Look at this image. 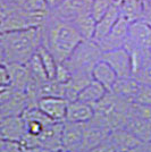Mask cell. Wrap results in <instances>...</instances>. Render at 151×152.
Masks as SVG:
<instances>
[{
	"label": "cell",
	"mask_w": 151,
	"mask_h": 152,
	"mask_svg": "<svg viewBox=\"0 0 151 152\" xmlns=\"http://www.w3.org/2000/svg\"><path fill=\"white\" fill-rule=\"evenodd\" d=\"M41 45L50 52L57 63H64L83 38L68 20L55 16L49 12L40 26Z\"/></svg>",
	"instance_id": "obj_1"
},
{
	"label": "cell",
	"mask_w": 151,
	"mask_h": 152,
	"mask_svg": "<svg viewBox=\"0 0 151 152\" xmlns=\"http://www.w3.org/2000/svg\"><path fill=\"white\" fill-rule=\"evenodd\" d=\"M0 42L6 64H26L41 45L40 26L0 33Z\"/></svg>",
	"instance_id": "obj_2"
},
{
	"label": "cell",
	"mask_w": 151,
	"mask_h": 152,
	"mask_svg": "<svg viewBox=\"0 0 151 152\" xmlns=\"http://www.w3.org/2000/svg\"><path fill=\"white\" fill-rule=\"evenodd\" d=\"M128 106L130 103L108 91L102 99L93 104L95 115L91 121L109 131L123 127L128 117Z\"/></svg>",
	"instance_id": "obj_3"
},
{
	"label": "cell",
	"mask_w": 151,
	"mask_h": 152,
	"mask_svg": "<svg viewBox=\"0 0 151 152\" xmlns=\"http://www.w3.org/2000/svg\"><path fill=\"white\" fill-rule=\"evenodd\" d=\"M102 51L93 40H82L64 64L70 74L84 73L91 74L95 65L101 60Z\"/></svg>",
	"instance_id": "obj_4"
},
{
	"label": "cell",
	"mask_w": 151,
	"mask_h": 152,
	"mask_svg": "<svg viewBox=\"0 0 151 152\" xmlns=\"http://www.w3.org/2000/svg\"><path fill=\"white\" fill-rule=\"evenodd\" d=\"M49 12H29L15 7L14 10L0 23V33L26 30L42 25Z\"/></svg>",
	"instance_id": "obj_5"
},
{
	"label": "cell",
	"mask_w": 151,
	"mask_h": 152,
	"mask_svg": "<svg viewBox=\"0 0 151 152\" xmlns=\"http://www.w3.org/2000/svg\"><path fill=\"white\" fill-rule=\"evenodd\" d=\"M126 50L142 51L143 53L150 56L151 50V27L145 24L143 20L131 22L128 26V34L126 39L125 45Z\"/></svg>",
	"instance_id": "obj_6"
},
{
	"label": "cell",
	"mask_w": 151,
	"mask_h": 152,
	"mask_svg": "<svg viewBox=\"0 0 151 152\" xmlns=\"http://www.w3.org/2000/svg\"><path fill=\"white\" fill-rule=\"evenodd\" d=\"M101 59L111 67L118 78L132 76V59L130 52L125 48L102 52Z\"/></svg>",
	"instance_id": "obj_7"
},
{
	"label": "cell",
	"mask_w": 151,
	"mask_h": 152,
	"mask_svg": "<svg viewBox=\"0 0 151 152\" xmlns=\"http://www.w3.org/2000/svg\"><path fill=\"white\" fill-rule=\"evenodd\" d=\"M128 26H130V22L123 16H119V18L117 19V22L115 23L110 32L101 41L98 42V45L100 47L101 51L105 52V51L123 48L125 45L127 34H128Z\"/></svg>",
	"instance_id": "obj_8"
},
{
	"label": "cell",
	"mask_w": 151,
	"mask_h": 152,
	"mask_svg": "<svg viewBox=\"0 0 151 152\" xmlns=\"http://www.w3.org/2000/svg\"><path fill=\"white\" fill-rule=\"evenodd\" d=\"M92 0H63L50 13L68 22L75 20L77 17L91 13Z\"/></svg>",
	"instance_id": "obj_9"
},
{
	"label": "cell",
	"mask_w": 151,
	"mask_h": 152,
	"mask_svg": "<svg viewBox=\"0 0 151 152\" xmlns=\"http://www.w3.org/2000/svg\"><path fill=\"white\" fill-rule=\"evenodd\" d=\"M25 134V121L22 116H7L0 119V137L5 141L19 143Z\"/></svg>",
	"instance_id": "obj_10"
},
{
	"label": "cell",
	"mask_w": 151,
	"mask_h": 152,
	"mask_svg": "<svg viewBox=\"0 0 151 152\" xmlns=\"http://www.w3.org/2000/svg\"><path fill=\"white\" fill-rule=\"evenodd\" d=\"M84 124L64 121L62 132V146L66 152L81 150Z\"/></svg>",
	"instance_id": "obj_11"
},
{
	"label": "cell",
	"mask_w": 151,
	"mask_h": 152,
	"mask_svg": "<svg viewBox=\"0 0 151 152\" xmlns=\"http://www.w3.org/2000/svg\"><path fill=\"white\" fill-rule=\"evenodd\" d=\"M68 101L60 96H45L39 99L37 106L51 121H64L66 118Z\"/></svg>",
	"instance_id": "obj_12"
},
{
	"label": "cell",
	"mask_w": 151,
	"mask_h": 152,
	"mask_svg": "<svg viewBox=\"0 0 151 152\" xmlns=\"http://www.w3.org/2000/svg\"><path fill=\"white\" fill-rule=\"evenodd\" d=\"M110 131L106 127L101 126L99 124L95 123L93 121H90L84 124L83 129V139L81 150L91 151L95 146L101 143L103 140L108 137Z\"/></svg>",
	"instance_id": "obj_13"
},
{
	"label": "cell",
	"mask_w": 151,
	"mask_h": 152,
	"mask_svg": "<svg viewBox=\"0 0 151 152\" xmlns=\"http://www.w3.org/2000/svg\"><path fill=\"white\" fill-rule=\"evenodd\" d=\"M27 107H29V100L25 92L12 89L8 99L0 106V113L2 115V117L22 116Z\"/></svg>",
	"instance_id": "obj_14"
},
{
	"label": "cell",
	"mask_w": 151,
	"mask_h": 152,
	"mask_svg": "<svg viewBox=\"0 0 151 152\" xmlns=\"http://www.w3.org/2000/svg\"><path fill=\"white\" fill-rule=\"evenodd\" d=\"M6 67L8 72V86L25 92L31 81V75L26 64H6Z\"/></svg>",
	"instance_id": "obj_15"
},
{
	"label": "cell",
	"mask_w": 151,
	"mask_h": 152,
	"mask_svg": "<svg viewBox=\"0 0 151 152\" xmlns=\"http://www.w3.org/2000/svg\"><path fill=\"white\" fill-rule=\"evenodd\" d=\"M108 139L113 143L117 152L130 151L133 149H136L139 146L143 145L144 143L141 142L139 139H136L133 134H131L128 131H126L124 127L115 128L110 131L108 135Z\"/></svg>",
	"instance_id": "obj_16"
},
{
	"label": "cell",
	"mask_w": 151,
	"mask_h": 152,
	"mask_svg": "<svg viewBox=\"0 0 151 152\" xmlns=\"http://www.w3.org/2000/svg\"><path fill=\"white\" fill-rule=\"evenodd\" d=\"M141 84L134 77H120L114 84L111 92L127 103L136 101Z\"/></svg>",
	"instance_id": "obj_17"
},
{
	"label": "cell",
	"mask_w": 151,
	"mask_h": 152,
	"mask_svg": "<svg viewBox=\"0 0 151 152\" xmlns=\"http://www.w3.org/2000/svg\"><path fill=\"white\" fill-rule=\"evenodd\" d=\"M93 115H95V109L92 104L74 100V101H68L65 121L85 124L93 118Z\"/></svg>",
	"instance_id": "obj_18"
},
{
	"label": "cell",
	"mask_w": 151,
	"mask_h": 152,
	"mask_svg": "<svg viewBox=\"0 0 151 152\" xmlns=\"http://www.w3.org/2000/svg\"><path fill=\"white\" fill-rule=\"evenodd\" d=\"M119 6H118V4H114L113 6L109 8V10H108L107 13L97 22L95 34H93L92 40L95 42H97V43L99 41H101L110 32V30L113 28V26L115 25V23L117 22V19L119 18Z\"/></svg>",
	"instance_id": "obj_19"
},
{
	"label": "cell",
	"mask_w": 151,
	"mask_h": 152,
	"mask_svg": "<svg viewBox=\"0 0 151 152\" xmlns=\"http://www.w3.org/2000/svg\"><path fill=\"white\" fill-rule=\"evenodd\" d=\"M124 128L143 143L151 142V121L128 115Z\"/></svg>",
	"instance_id": "obj_20"
},
{
	"label": "cell",
	"mask_w": 151,
	"mask_h": 152,
	"mask_svg": "<svg viewBox=\"0 0 151 152\" xmlns=\"http://www.w3.org/2000/svg\"><path fill=\"white\" fill-rule=\"evenodd\" d=\"M91 76H92V80L100 83L107 91H111L114 84L118 78L113 68L102 59L95 65L93 69L91 72Z\"/></svg>",
	"instance_id": "obj_21"
},
{
	"label": "cell",
	"mask_w": 151,
	"mask_h": 152,
	"mask_svg": "<svg viewBox=\"0 0 151 152\" xmlns=\"http://www.w3.org/2000/svg\"><path fill=\"white\" fill-rule=\"evenodd\" d=\"M108 91L100 83H98L97 81L92 80L91 82L86 84L82 90L81 92L77 95V99L78 101L85 102V103H89V104H95L99 101L100 99L103 98V95L107 93Z\"/></svg>",
	"instance_id": "obj_22"
},
{
	"label": "cell",
	"mask_w": 151,
	"mask_h": 152,
	"mask_svg": "<svg viewBox=\"0 0 151 152\" xmlns=\"http://www.w3.org/2000/svg\"><path fill=\"white\" fill-rule=\"evenodd\" d=\"M120 16L127 19L130 23L142 18L143 0H123L118 4Z\"/></svg>",
	"instance_id": "obj_23"
},
{
	"label": "cell",
	"mask_w": 151,
	"mask_h": 152,
	"mask_svg": "<svg viewBox=\"0 0 151 152\" xmlns=\"http://www.w3.org/2000/svg\"><path fill=\"white\" fill-rule=\"evenodd\" d=\"M70 23H73V25L75 26L76 30L81 34L83 40H92L95 34V24H97V20L92 16V14L88 13L85 15H82Z\"/></svg>",
	"instance_id": "obj_24"
},
{
	"label": "cell",
	"mask_w": 151,
	"mask_h": 152,
	"mask_svg": "<svg viewBox=\"0 0 151 152\" xmlns=\"http://www.w3.org/2000/svg\"><path fill=\"white\" fill-rule=\"evenodd\" d=\"M26 66L29 68L30 75H31V78L33 81H35L37 83L41 84V83L45 82L47 80H49V77H48L47 73H45L43 65H42V61H41V59L39 57L38 52H35L32 56L31 59L26 63Z\"/></svg>",
	"instance_id": "obj_25"
},
{
	"label": "cell",
	"mask_w": 151,
	"mask_h": 152,
	"mask_svg": "<svg viewBox=\"0 0 151 152\" xmlns=\"http://www.w3.org/2000/svg\"><path fill=\"white\" fill-rule=\"evenodd\" d=\"M132 77H134L140 84L151 86V57L144 55L142 63L132 73Z\"/></svg>",
	"instance_id": "obj_26"
},
{
	"label": "cell",
	"mask_w": 151,
	"mask_h": 152,
	"mask_svg": "<svg viewBox=\"0 0 151 152\" xmlns=\"http://www.w3.org/2000/svg\"><path fill=\"white\" fill-rule=\"evenodd\" d=\"M37 52H38L39 57H40L41 61H42V65H43L45 73H47V75L49 77V80H54L55 73H56L57 64H58L56 61V59L54 58V56L42 45L39 47Z\"/></svg>",
	"instance_id": "obj_27"
},
{
	"label": "cell",
	"mask_w": 151,
	"mask_h": 152,
	"mask_svg": "<svg viewBox=\"0 0 151 152\" xmlns=\"http://www.w3.org/2000/svg\"><path fill=\"white\" fill-rule=\"evenodd\" d=\"M113 0H92L91 4V14L95 17V19L98 22L99 19L107 13L109 8L113 6Z\"/></svg>",
	"instance_id": "obj_28"
},
{
	"label": "cell",
	"mask_w": 151,
	"mask_h": 152,
	"mask_svg": "<svg viewBox=\"0 0 151 152\" xmlns=\"http://www.w3.org/2000/svg\"><path fill=\"white\" fill-rule=\"evenodd\" d=\"M128 115L151 121V106H148V104L136 101L132 102L128 106Z\"/></svg>",
	"instance_id": "obj_29"
},
{
	"label": "cell",
	"mask_w": 151,
	"mask_h": 152,
	"mask_svg": "<svg viewBox=\"0 0 151 152\" xmlns=\"http://www.w3.org/2000/svg\"><path fill=\"white\" fill-rule=\"evenodd\" d=\"M70 72L69 69L66 67V65L64 63H58L57 64V68H56V73H55V77H54V80H56L57 82L59 83H67L69 81V78H70Z\"/></svg>",
	"instance_id": "obj_30"
},
{
	"label": "cell",
	"mask_w": 151,
	"mask_h": 152,
	"mask_svg": "<svg viewBox=\"0 0 151 152\" xmlns=\"http://www.w3.org/2000/svg\"><path fill=\"white\" fill-rule=\"evenodd\" d=\"M136 102H141V103L151 106V86L141 84L138 98H136Z\"/></svg>",
	"instance_id": "obj_31"
},
{
	"label": "cell",
	"mask_w": 151,
	"mask_h": 152,
	"mask_svg": "<svg viewBox=\"0 0 151 152\" xmlns=\"http://www.w3.org/2000/svg\"><path fill=\"white\" fill-rule=\"evenodd\" d=\"M15 5L8 0H0V23L12 13L15 8Z\"/></svg>",
	"instance_id": "obj_32"
},
{
	"label": "cell",
	"mask_w": 151,
	"mask_h": 152,
	"mask_svg": "<svg viewBox=\"0 0 151 152\" xmlns=\"http://www.w3.org/2000/svg\"><path fill=\"white\" fill-rule=\"evenodd\" d=\"M90 152H117L115 146L113 145V143L110 142V140L106 139L103 140L101 143H99L97 146H95Z\"/></svg>",
	"instance_id": "obj_33"
},
{
	"label": "cell",
	"mask_w": 151,
	"mask_h": 152,
	"mask_svg": "<svg viewBox=\"0 0 151 152\" xmlns=\"http://www.w3.org/2000/svg\"><path fill=\"white\" fill-rule=\"evenodd\" d=\"M145 24L151 27V0H143V10H142V18Z\"/></svg>",
	"instance_id": "obj_34"
},
{
	"label": "cell",
	"mask_w": 151,
	"mask_h": 152,
	"mask_svg": "<svg viewBox=\"0 0 151 152\" xmlns=\"http://www.w3.org/2000/svg\"><path fill=\"white\" fill-rule=\"evenodd\" d=\"M0 152H22L19 143H15V142H7L5 145L0 149Z\"/></svg>",
	"instance_id": "obj_35"
},
{
	"label": "cell",
	"mask_w": 151,
	"mask_h": 152,
	"mask_svg": "<svg viewBox=\"0 0 151 152\" xmlns=\"http://www.w3.org/2000/svg\"><path fill=\"white\" fill-rule=\"evenodd\" d=\"M0 84L8 85V72L6 65L0 64Z\"/></svg>",
	"instance_id": "obj_36"
},
{
	"label": "cell",
	"mask_w": 151,
	"mask_h": 152,
	"mask_svg": "<svg viewBox=\"0 0 151 152\" xmlns=\"http://www.w3.org/2000/svg\"><path fill=\"white\" fill-rule=\"evenodd\" d=\"M21 149H22V152H51L42 146H29V148L21 146Z\"/></svg>",
	"instance_id": "obj_37"
},
{
	"label": "cell",
	"mask_w": 151,
	"mask_h": 152,
	"mask_svg": "<svg viewBox=\"0 0 151 152\" xmlns=\"http://www.w3.org/2000/svg\"><path fill=\"white\" fill-rule=\"evenodd\" d=\"M0 64L2 65H6V59H5V51H4V48H2V45L0 42Z\"/></svg>",
	"instance_id": "obj_38"
},
{
	"label": "cell",
	"mask_w": 151,
	"mask_h": 152,
	"mask_svg": "<svg viewBox=\"0 0 151 152\" xmlns=\"http://www.w3.org/2000/svg\"><path fill=\"white\" fill-rule=\"evenodd\" d=\"M144 145V144H143ZM143 145L139 146L136 149H133V150H130V151H124V152H143Z\"/></svg>",
	"instance_id": "obj_39"
},
{
	"label": "cell",
	"mask_w": 151,
	"mask_h": 152,
	"mask_svg": "<svg viewBox=\"0 0 151 152\" xmlns=\"http://www.w3.org/2000/svg\"><path fill=\"white\" fill-rule=\"evenodd\" d=\"M5 143H6V141H5L4 139H1V137H0V149H1L2 146L5 145Z\"/></svg>",
	"instance_id": "obj_40"
},
{
	"label": "cell",
	"mask_w": 151,
	"mask_h": 152,
	"mask_svg": "<svg viewBox=\"0 0 151 152\" xmlns=\"http://www.w3.org/2000/svg\"><path fill=\"white\" fill-rule=\"evenodd\" d=\"M7 86H8V85H4V84H0V92H2L4 90L6 89Z\"/></svg>",
	"instance_id": "obj_41"
},
{
	"label": "cell",
	"mask_w": 151,
	"mask_h": 152,
	"mask_svg": "<svg viewBox=\"0 0 151 152\" xmlns=\"http://www.w3.org/2000/svg\"><path fill=\"white\" fill-rule=\"evenodd\" d=\"M73 152H90V151H85V150H76V151H73Z\"/></svg>",
	"instance_id": "obj_42"
},
{
	"label": "cell",
	"mask_w": 151,
	"mask_h": 152,
	"mask_svg": "<svg viewBox=\"0 0 151 152\" xmlns=\"http://www.w3.org/2000/svg\"><path fill=\"white\" fill-rule=\"evenodd\" d=\"M114 2H115V4H119L120 1H123V0H113Z\"/></svg>",
	"instance_id": "obj_43"
},
{
	"label": "cell",
	"mask_w": 151,
	"mask_h": 152,
	"mask_svg": "<svg viewBox=\"0 0 151 152\" xmlns=\"http://www.w3.org/2000/svg\"><path fill=\"white\" fill-rule=\"evenodd\" d=\"M143 152H149L147 150V148H145V143H144V145H143Z\"/></svg>",
	"instance_id": "obj_44"
},
{
	"label": "cell",
	"mask_w": 151,
	"mask_h": 152,
	"mask_svg": "<svg viewBox=\"0 0 151 152\" xmlns=\"http://www.w3.org/2000/svg\"><path fill=\"white\" fill-rule=\"evenodd\" d=\"M54 152H66V151H64V150H58V151H54Z\"/></svg>",
	"instance_id": "obj_45"
},
{
	"label": "cell",
	"mask_w": 151,
	"mask_h": 152,
	"mask_svg": "<svg viewBox=\"0 0 151 152\" xmlns=\"http://www.w3.org/2000/svg\"><path fill=\"white\" fill-rule=\"evenodd\" d=\"M1 118H2V115H1V113H0V119H1Z\"/></svg>",
	"instance_id": "obj_46"
},
{
	"label": "cell",
	"mask_w": 151,
	"mask_h": 152,
	"mask_svg": "<svg viewBox=\"0 0 151 152\" xmlns=\"http://www.w3.org/2000/svg\"><path fill=\"white\" fill-rule=\"evenodd\" d=\"M8 1H10V0H8Z\"/></svg>",
	"instance_id": "obj_47"
}]
</instances>
